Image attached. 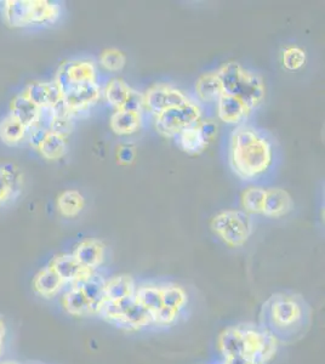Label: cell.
Here are the masks:
<instances>
[{"instance_id": "1", "label": "cell", "mask_w": 325, "mask_h": 364, "mask_svg": "<svg viewBox=\"0 0 325 364\" xmlns=\"http://www.w3.org/2000/svg\"><path fill=\"white\" fill-rule=\"evenodd\" d=\"M312 307L302 295L276 293L264 302L260 312L259 327L278 343H297L312 324Z\"/></svg>"}, {"instance_id": "2", "label": "cell", "mask_w": 325, "mask_h": 364, "mask_svg": "<svg viewBox=\"0 0 325 364\" xmlns=\"http://www.w3.org/2000/svg\"><path fill=\"white\" fill-rule=\"evenodd\" d=\"M270 141L250 127H239L230 137V163L239 178H257L267 171L272 163Z\"/></svg>"}, {"instance_id": "3", "label": "cell", "mask_w": 325, "mask_h": 364, "mask_svg": "<svg viewBox=\"0 0 325 364\" xmlns=\"http://www.w3.org/2000/svg\"><path fill=\"white\" fill-rule=\"evenodd\" d=\"M97 317L120 331L130 333L154 331L152 318L137 304L135 296L120 301H103Z\"/></svg>"}, {"instance_id": "4", "label": "cell", "mask_w": 325, "mask_h": 364, "mask_svg": "<svg viewBox=\"0 0 325 364\" xmlns=\"http://www.w3.org/2000/svg\"><path fill=\"white\" fill-rule=\"evenodd\" d=\"M211 230L230 248L243 247L252 233V221L243 210H226L211 220Z\"/></svg>"}, {"instance_id": "5", "label": "cell", "mask_w": 325, "mask_h": 364, "mask_svg": "<svg viewBox=\"0 0 325 364\" xmlns=\"http://www.w3.org/2000/svg\"><path fill=\"white\" fill-rule=\"evenodd\" d=\"M242 331V356L252 364H267L276 356L277 340L268 333L252 324H240Z\"/></svg>"}, {"instance_id": "6", "label": "cell", "mask_w": 325, "mask_h": 364, "mask_svg": "<svg viewBox=\"0 0 325 364\" xmlns=\"http://www.w3.org/2000/svg\"><path fill=\"white\" fill-rule=\"evenodd\" d=\"M202 118V111L193 102L170 108L156 117V128L165 137H176L186 129L194 127Z\"/></svg>"}, {"instance_id": "7", "label": "cell", "mask_w": 325, "mask_h": 364, "mask_svg": "<svg viewBox=\"0 0 325 364\" xmlns=\"http://www.w3.org/2000/svg\"><path fill=\"white\" fill-rule=\"evenodd\" d=\"M144 99V107L156 117L170 108L180 107L190 102V100L187 99L182 91L166 84H156L149 87Z\"/></svg>"}, {"instance_id": "8", "label": "cell", "mask_w": 325, "mask_h": 364, "mask_svg": "<svg viewBox=\"0 0 325 364\" xmlns=\"http://www.w3.org/2000/svg\"><path fill=\"white\" fill-rule=\"evenodd\" d=\"M62 92L79 84L96 82V68L92 61L75 60L62 63L54 79Z\"/></svg>"}, {"instance_id": "9", "label": "cell", "mask_w": 325, "mask_h": 364, "mask_svg": "<svg viewBox=\"0 0 325 364\" xmlns=\"http://www.w3.org/2000/svg\"><path fill=\"white\" fill-rule=\"evenodd\" d=\"M101 96V87L97 82L79 84L70 87L63 92V102L70 114H75L87 111L89 108L99 101Z\"/></svg>"}, {"instance_id": "10", "label": "cell", "mask_w": 325, "mask_h": 364, "mask_svg": "<svg viewBox=\"0 0 325 364\" xmlns=\"http://www.w3.org/2000/svg\"><path fill=\"white\" fill-rule=\"evenodd\" d=\"M23 174L10 161H0V208L16 202L23 191Z\"/></svg>"}, {"instance_id": "11", "label": "cell", "mask_w": 325, "mask_h": 364, "mask_svg": "<svg viewBox=\"0 0 325 364\" xmlns=\"http://www.w3.org/2000/svg\"><path fill=\"white\" fill-rule=\"evenodd\" d=\"M58 299H60V306L68 316L79 317V318L97 316L96 307L87 298L79 283L67 287Z\"/></svg>"}, {"instance_id": "12", "label": "cell", "mask_w": 325, "mask_h": 364, "mask_svg": "<svg viewBox=\"0 0 325 364\" xmlns=\"http://www.w3.org/2000/svg\"><path fill=\"white\" fill-rule=\"evenodd\" d=\"M243 101L249 111L260 106L265 99V85L262 78L250 70H242L235 95Z\"/></svg>"}, {"instance_id": "13", "label": "cell", "mask_w": 325, "mask_h": 364, "mask_svg": "<svg viewBox=\"0 0 325 364\" xmlns=\"http://www.w3.org/2000/svg\"><path fill=\"white\" fill-rule=\"evenodd\" d=\"M49 265L56 271L58 276L62 278V281L66 283L67 287L85 281L96 272V271L82 267L78 261L75 260V257L68 252L58 254L53 257Z\"/></svg>"}, {"instance_id": "14", "label": "cell", "mask_w": 325, "mask_h": 364, "mask_svg": "<svg viewBox=\"0 0 325 364\" xmlns=\"http://www.w3.org/2000/svg\"><path fill=\"white\" fill-rule=\"evenodd\" d=\"M66 288V283L62 281V278L50 265L39 269L32 279L34 294L44 300L58 298Z\"/></svg>"}, {"instance_id": "15", "label": "cell", "mask_w": 325, "mask_h": 364, "mask_svg": "<svg viewBox=\"0 0 325 364\" xmlns=\"http://www.w3.org/2000/svg\"><path fill=\"white\" fill-rule=\"evenodd\" d=\"M70 254L82 267L91 271H97L106 259V247L101 240H85L75 245V248Z\"/></svg>"}, {"instance_id": "16", "label": "cell", "mask_w": 325, "mask_h": 364, "mask_svg": "<svg viewBox=\"0 0 325 364\" xmlns=\"http://www.w3.org/2000/svg\"><path fill=\"white\" fill-rule=\"evenodd\" d=\"M23 92L39 108L54 107L63 99V92L54 80L29 83Z\"/></svg>"}, {"instance_id": "17", "label": "cell", "mask_w": 325, "mask_h": 364, "mask_svg": "<svg viewBox=\"0 0 325 364\" xmlns=\"http://www.w3.org/2000/svg\"><path fill=\"white\" fill-rule=\"evenodd\" d=\"M61 16V8L55 1L31 0L29 6L28 27L50 26Z\"/></svg>"}, {"instance_id": "18", "label": "cell", "mask_w": 325, "mask_h": 364, "mask_svg": "<svg viewBox=\"0 0 325 364\" xmlns=\"http://www.w3.org/2000/svg\"><path fill=\"white\" fill-rule=\"evenodd\" d=\"M136 283L129 274H117L106 278L103 289V301H120L135 295ZM102 301V302H103Z\"/></svg>"}, {"instance_id": "19", "label": "cell", "mask_w": 325, "mask_h": 364, "mask_svg": "<svg viewBox=\"0 0 325 364\" xmlns=\"http://www.w3.org/2000/svg\"><path fill=\"white\" fill-rule=\"evenodd\" d=\"M41 108L31 101L22 91L17 94L11 102H10V116L14 117L21 124L25 125L26 128L31 129L36 127L39 118Z\"/></svg>"}, {"instance_id": "20", "label": "cell", "mask_w": 325, "mask_h": 364, "mask_svg": "<svg viewBox=\"0 0 325 364\" xmlns=\"http://www.w3.org/2000/svg\"><path fill=\"white\" fill-rule=\"evenodd\" d=\"M250 111L243 104L242 100L235 96L223 94L218 101V116L227 124H238L245 119Z\"/></svg>"}, {"instance_id": "21", "label": "cell", "mask_w": 325, "mask_h": 364, "mask_svg": "<svg viewBox=\"0 0 325 364\" xmlns=\"http://www.w3.org/2000/svg\"><path fill=\"white\" fill-rule=\"evenodd\" d=\"M292 209V196L283 188L266 190L264 211L262 214L268 218H282Z\"/></svg>"}, {"instance_id": "22", "label": "cell", "mask_w": 325, "mask_h": 364, "mask_svg": "<svg viewBox=\"0 0 325 364\" xmlns=\"http://www.w3.org/2000/svg\"><path fill=\"white\" fill-rule=\"evenodd\" d=\"M31 0H6L3 3V18L11 28L28 27Z\"/></svg>"}, {"instance_id": "23", "label": "cell", "mask_w": 325, "mask_h": 364, "mask_svg": "<svg viewBox=\"0 0 325 364\" xmlns=\"http://www.w3.org/2000/svg\"><path fill=\"white\" fill-rule=\"evenodd\" d=\"M196 92L203 102H218V99L223 95V85L218 75L214 72L201 75L196 83Z\"/></svg>"}, {"instance_id": "24", "label": "cell", "mask_w": 325, "mask_h": 364, "mask_svg": "<svg viewBox=\"0 0 325 364\" xmlns=\"http://www.w3.org/2000/svg\"><path fill=\"white\" fill-rule=\"evenodd\" d=\"M140 113L129 112L123 109H118L110 120L112 132L120 136L135 134L137 129L140 128Z\"/></svg>"}, {"instance_id": "25", "label": "cell", "mask_w": 325, "mask_h": 364, "mask_svg": "<svg viewBox=\"0 0 325 364\" xmlns=\"http://www.w3.org/2000/svg\"><path fill=\"white\" fill-rule=\"evenodd\" d=\"M27 132L28 129L10 114L0 120V140L3 141L5 145H20L21 142L26 140Z\"/></svg>"}, {"instance_id": "26", "label": "cell", "mask_w": 325, "mask_h": 364, "mask_svg": "<svg viewBox=\"0 0 325 364\" xmlns=\"http://www.w3.org/2000/svg\"><path fill=\"white\" fill-rule=\"evenodd\" d=\"M56 207L62 216L70 219V218L78 216L82 213L85 207V199L78 191H63L58 197Z\"/></svg>"}, {"instance_id": "27", "label": "cell", "mask_w": 325, "mask_h": 364, "mask_svg": "<svg viewBox=\"0 0 325 364\" xmlns=\"http://www.w3.org/2000/svg\"><path fill=\"white\" fill-rule=\"evenodd\" d=\"M176 137L179 146L181 147L183 152L188 154H202L203 151L209 145V142L204 139L201 130L198 128V124L186 129Z\"/></svg>"}, {"instance_id": "28", "label": "cell", "mask_w": 325, "mask_h": 364, "mask_svg": "<svg viewBox=\"0 0 325 364\" xmlns=\"http://www.w3.org/2000/svg\"><path fill=\"white\" fill-rule=\"evenodd\" d=\"M38 152L46 161H58L67 154V139L58 134L48 133Z\"/></svg>"}, {"instance_id": "29", "label": "cell", "mask_w": 325, "mask_h": 364, "mask_svg": "<svg viewBox=\"0 0 325 364\" xmlns=\"http://www.w3.org/2000/svg\"><path fill=\"white\" fill-rule=\"evenodd\" d=\"M266 190L262 187H249L242 195V207L247 214H262Z\"/></svg>"}, {"instance_id": "30", "label": "cell", "mask_w": 325, "mask_h": 364, "mask_svg": "<svg viewBox=\"0 0 325 364\" xmlns=\"http://www.w3.org/2000/svg\"><path fill=\"white\" fill-rule=\"evenodd\" d=\"M130 91H132V87H129L123 79L114 78L112 79L111 82H108L106 90H105V95L112 106L120 109L128 99Z\"/></svg>"}, {"instance_id": "31", "label": "cell", "mask_w": 325, "mask_h": 364, "mask_svg": "<svg viewBox=\"0 0 325 364\" xmlns=\"http://www.w3.org/2000/svg\"><path fill=\"white\" fill-rule=\"evenodd\" d=\"M100 63L108 72H119L125 66L127 58L120 50L112 48L103 50L102 54L100 55Z\"/></svg>"}, {"instance_id": "32", "label": "cell", "mask_w": 325, "mask_h": 364, "mask_svg": "<svg viewBox=\"0 0 325 364\" xmlns=\"http://www.w3.org/2000/svg\"><path fill=\"white\" fill-rule=\"evenodd\" d=\"M283 66L289 70H297L306 63V54L304 50L297 46H290L283 51L282 56Z\"/></svg>"}, {"instance_id": "33", "label": "cell", "mask_w": 325, "mask_h": 364, "mask_svg": "<svg viewBox=\"0 0 325 364\" xmlns=\"http://www.w3.org/2000/svg\"><path fill=\"white\" fill-rule=\"evenodd\" d=\"M73 129H75L73 117L70 114H55L54 122L51 124L50 133L58 134L61 136L67 137L70 134H72Z\"/></svg>"}, {"instance_id": "34", "label": "cell", "mask_w": 325, "mask_h": 364, "mask_svg": "<svg viewBox=\"0 0 325 364\" xmlns=\"http://www.w3.org/2000/svg\"><path fill=\"white\" fill-rule=\"evenodd\" d=\"M144 95L140 94V92H137V91L132 90V89L130 94H129L128 99H127L125 104L122 106L120 109H123V111H129V112L140 113L141 108L144 107Z\"/></svg>"}, {"instance_id": "35", "label": "cell", "mask_w": 325, "mask_h": 364, "mask_svg": "<svg viewBox=\"0 0 325 364\" xmlns=\"http://www.w3.org/2000/svg\"><path fill=\"white\" fill-rule=\"evenodd\" d=\"M48 133L49 132H46L44 129L39 128V127H33V128L28 129L26 140L28 141L29 146L32 149H37L38 151V149L43 144V141L46 140Z\"/></svg>"}, {"instance_id": "36", "label": "cell", "mask_w": 325, "mask_h": 364, "mask_svg": "<svg viewBox=\"0 0 325 364\" xmlns=\"http://www.w3.org/2000/svg\"><path fill=\"white\" fill-rule=\"evenodd\" d=\"M135 147L132 145H122L117 152V161L120 166H130L135 159Z\"/></svg>"}, {"instance_id": "37", "label": "cell", "mask_w": 325, "mask_h": 364, "mask_svg": "<svg viewBox=\"0 0 325 364\" xmlns=\"http://www.w3.org/2000/svg\"><path fill=\"white\" fill-rule=\"evenodd\" d=\"M198 128L208 142H211L218 134V125L211 120H199Z\"/></svg>"}, {"instance_id": "38", "label": "cell", "mask_w": 325, "mask_h": 364, "mask_svg": "<svg viewBox=\"0 0 325 364\" xmlns=\"http://www.w3.org/2000/svg\"><path fill=\"white\" fill-rule=\"evenodd\" d=\"M6 340H8V324H6L4 316L0 315V360L4 355Z\"/></svg>"}, {"instance_id": "39", "label": "cell", "mask_w": 325, "mask_h": 364, "mask_svg": "<svg viewBox=\"0 0 325 364\" xmlns=\"http://www.w3.org/2000/svg\"><path fill=\"white\" fill-rule=\"evenodd\" d=\"M0 364H21V363H18V362H16V360H0Z\"/></svg>"}]
</instances>
